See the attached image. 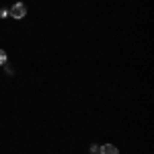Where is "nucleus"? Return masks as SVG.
Listing matches in <instances>:
<instances>
[{"label":"nucleus","instance_id":"obj_1","mask_svg":"<svg viewBox=\"0 0 154 154\" xmlns=\"http://www.w3.org/2000/svg\"><path fill=\"white\" fill-rule=\"evenodd\" d=\"M8 14H11L12 19H17V21L25 19V14H27V4H23V2H17V4H12L11 11H8Z\"/></svg>","mask_w":154,"mask_h":154},{"label":"nucleus","instance_id":"obj_2","mask_svg":"<svg viewBox=\"0 0 154 154\" xmlns=\"http://www.w3.org/2000/svg\"><path fill=\"white\" fill-rule=\"evenodd\" d=\"M99 154H119V150H117L115 144H103L99 148Z\"/></svg>","mask_w":154,"mask_h":154},{"label":"nucleus","instance_id":"obj_3","mask_svg":"<svg viewBox=\"0 0 154 154\" xmlns=\"http://www.w3.org/2000/svg\"><path fill=\"white\" fill-rule=\"evenodd\" d=\"M6 62H8V58H6V51H4V49H0V66H6Z\"/></svg>","mask_w":154,"mask_h":154},{"label":"nucleus","instance_id":"obj_4","mask_svg":"<svg viewBox=\"0 0 154 154\" xmlns=\"http://www.w3.org/2000/svg\"><path fill=\"white\" fill-rule=\"evenodd\" d=\"M99 148H101L99 144H91V154H99Z\"/></svg>","mask_w":154,"mask_h":154},{"label":"nucleus","instance_id":"obj_5","mask_svg":"<svg viewBox=\"0 0 154 154\" xmlns=\"http://www.w3.org/2000/svg\"><path fill=\"white\" fill-rule=\"evenodd\" d=\"M8 17V8H0V19H6Z\"/></svg>","mask_w":154,"mask_h":154}]
</instances>
